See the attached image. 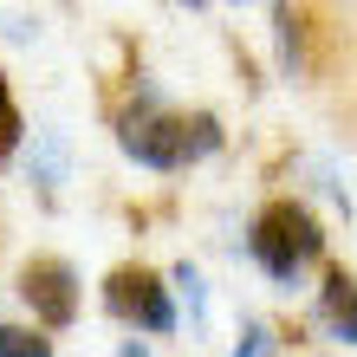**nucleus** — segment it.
Masks as SVG:
<instances>
[{
	"label": "nucleus",
	"mask_w": 357,
	"mask_h": 357,
	"mask_svg": "<svg viewBox=\"0 0 357 357\" xmlns=\"http://www.w3.org/2000/svg\"><path fill=\"white\" fill-rule=\"evenodd\" d=\"M123 156L143 162V169H188V162H202V156H215L221 150V123L195 111V117H162L156 111V91H143V111L123 117Z\"/></svg>",
	"instance_id": "1"
},
{
	"label": "nucleus",
	"mask_w": 357,
	"mask_h": 357,
	"mask_svg": "<svg viewBox=\"0 0 357 357\" xmlns=\"http://www.w3.org/2000/svg\"><path fill=\"white\" fill-rule=\"evenodd\" d=\"M247 254H254V266L273 286L292 292L312 273V260L325 254V227L312 221V208H299V202H266L254 215V227H247Z\"/></svg>",
	"instance_id": "2"
},
{
	"label": "nucleus",
	"mask_w": 357,
	"mask_h": 357,
	"mask_svg": "<svg viewBox=\"0 0 357 357\" xmlns=\"http://www.w3.org/2000/svg\"><path fill=\"white\" fill-rule=\"evenodd\" d=\"M104 305L117 312L123 325H137V331H176V299H169V286L156 280V273H143V266H117L111 273V286H104Z\"/></svg>",
	"instance_id": "3"
},
{
	"label": "nucleus",
	"mask_w": 357,
	"mask_h": 357,
	"mask_svg": "<svg viewBox=\"0 0 357 357\" xmlns=\"http://www.w3.org/2000/svg\"><path fill=\"white\" fill-rule=\"evenodd\" d=\"M20 299L33 305L39 325H72L78 319V273L66 260H26V273H20Z\"/></svg>",
	"instance_id": "4"
},
{
	"label": "nucleus",
	"mask_w": 357,
	"mask_h": 357,
	"mask_svg": "<svg viewBox=\"0 0 357 357\" xmlns=\"http://www.w3.org/2000/svg\"><path fill=\"white\" fill-rule=\"evenodd\" d=\"M319 319H325V331L338 344H357V280L344 266H325V280H319Z\"/></svg>",
	"instance_id": "5"
},
{
	"label": "nucleus",
	"mask_w": 357,
	"mask_h": 357,
	"mask_svg": "<svg viewBox=\"0 0 357 357\" xmlns=\"http://www.w3.org/2000/svg\"><path fill=\"white\" fill-rule=\"evenodd\" d=\"M26 162H33V176L52 188L59 176H66V137H59V130H39V137H33V156H26Z\"/></svg>",
	"instance_id": "6"
},
{
	"label": "nucleus",
	"mask_w": 357,
	"mask_h": 357,
	"mask_svg": "<svg viewBox=\"0 0 357 357\" xmlns=\"http://www.w3.org/2000/svg\"><path fill=\"white\" fill-rule=\"evenodd\" d=\"M169 280H176L169 292H182V305H188V325H202V319H208V286H202V273L182 260V266L169 273Z\"/></svg>",
	"instance_id": "7"
},
{
	"label": "nucleus",
	"mask_w": 357,
	"mask_h": 357,
	"mask_svg": "<svg viewBox=\"0 0 357 357\" xmlns=\"http://www.w3.org/2000/svg\"><path fill=\"white\" fill-rule=\"evenodd\" d=\"M0 357H52V338H39L26 325H0Z\"/></svg>",
	"instance_id": "8"
},
{
	"label": "nucleus",
	"mask_w": 357,
	"mask_h": 357,
	"mask_svg": "<svg viewBox=\"0 0 357 357\" xmlns=\"http://www.w3.org/2000/svg\"><path fill=\"white\" fill-rule=\"evenodd\" d=\"M266 351H273V331H266L260 319H247V331H241V344L227 351V357H266Z\"/></svg>",
	"instance_id": "9"
},
{
	"label": "nucleus",
	"mask_w": 357,
	"mask_h": 357,
	"mask_svg": "<svg viewBox=\"0 0 357 357\" xmlns=\"http://www.w3.org/2000/svg\"><path fill=\"white\" fill-rule=\"evenodd\" d=\"M117 357H150V351H143V338H130V344H123Z\"/></svg>",
	"instance_id": "10"
}]
</instances>
